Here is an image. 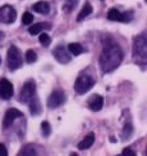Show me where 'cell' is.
<instances>
[{"label":"cell","mask_w":147,"mask_h":156,"mask_svg":"<svg viewBox=\"0 0 147 156\" xmlns=\"http://www.w3.org/2000/svg\"><path fill=\"white\" fill-rule=\"evenodd\" d=\"M124 57L123 49L112 39H107L103 44L102 53L99 55V66L105 74L112 72L121 63Z\"/></svg>","instance_id":"cell-1"},{"label":"cell","mask_w":147,"mask_h":156,"mask_svg":"<svg viewBox=\"0 0 147 156\" xmlns=\"http://www.w3.org/2000/svg\"><path fill=\"white\" fill-rule=\"evenodd\" d=\"M133 59L134 62L145 67L147 63V37L145 34H141L133 40Z\"/></svg>","instance_id":"cell-2"},{"label":"cell","mask_w":147,"mask_h":156,"mask_svg":"<svg viewBox=\"0 0 147 156\" xmlns=\"http://www.w3.org/2000/svg\"><path fill=\"white\" fill-rule=\"evenodd\" d=\"M94 84H95L94 76L89 74H81V75H79L75 84H74V89H75V92L77 94H85L94 87Z\"/></svg>","instance_id":"cell-3"},{"label":"cell","mask_w":147,"mask_h":156,"mask_svg":"<svg viewBox=\"0 0 147 156\" xmlns=\"http://www.w3.org/2000/svg\"><path fill=\"white\" fill-rule=\"evenodd\" d=\"M22 62H23V58H22L21 51L16 45H12L8 49V54H7V63L9 70L10 71L18 70L22 66Z\"/></svg>","instance_id":"cell-4"},{"label":"cell","mask_w":147,"mask_h":156,"mask_svg":"<svg viewBox=\"0 0 147 156\" xmlns=\"http://www.w3.org/2000/svg\"><path fill=\"white\" fill-rule=\"evenodd\" d=\"M36 94V84L34 80H27L20 92V102L21 103H29L31 98Z\"/></svg>","instance_id":"cell-5"},{"label":"cell","mask_w":147,"mask_h":156,"mask_svg":"<svg viewBox=\"0 0 147 156\" xmlns=\"http://www.w3.org/2000/svg\"><path fill=\"white\" fill-rule=\"evenodd\" d=\"M16 18H17V12L12 5L5 4L3 7H0V22L2 23L10 25L16 21Z\"/></svg>","instance_id":"cell-6"},{"label":"cell","mask_w":147,"mask_h":156,"mask_svg":"<svg viewBox=\"0 0 147 156\" xmlns=\"http://www.w3.org/2000/svg\"><path fill=\"white\" fill-rule=\"evenodd\" d=\"M65 101H66V96H65L63 90L56 89V90H53L52 94L49 96L47 105H48L49 108H57V107H59V106L63 105Z\"/></svg>","instance_id":"cell-7"},{"label":"cell","mask_w":147,"mask_h":156,"mask_svg":"<svg viewBox=\"0 0 147 156\" xmlns=\"http://www.w3.org/2000/svg\"><path fill=\"white\" fill-rule=\"evenodd\" d=\"M20 118H23V112H21L18 108H14V107L8 108L3 119V128L4 129H8L9 126L13 125L16 119H20Z\"/></svg>","instance_id":"cell-8"},{"label":"cell","mask_w":147,"mask_h":156,"mask_svg":"<svg viewBox=\"0 0 147 156\" xmlns=\"http://www.w3.org/2000/svg\"><path fill=\"white\" fill-rule=\"evenodd\" d=\"M13 94H14V88L12 83L8 79H5V77L0 79V97L5 99V101H8V99L13 97Z\"/></svg>","instance_id":"cell-9"},{"label":"cell","mask_w":147,"mask_h":156,"mask_svg":"<svg viewBox=\"0 0 147 156\" xmlns=\"http://www.w3.org/2000/svg\"><path fill=\"white\" fill-rule=\"evenodd\" d=\"M53 57L58 61L59 63L65 65V63H69L71 61V54L63 45H58L57 48L53 51Z\"/></svg>","instance_id":"cell-10"},{"label":"cell","mask_w":147,"mask_h":156,"mask_svg":"<svg viewBox=\"0 0 147 156\" xmlns=\"http://www.w3.org/2000/svg\"><path fill=\"white\" fill-rule=\"evenodd\" d=\"M88 107L94 111V112H98V111L102 110L103 107V98L99 94H93L92 97L88 99Z\"/></svg>","instance_id":"cell-11"},{"label":"cell","mask_w":147,"mask_h":156,"mask_svg":"<svg viewBox=\"0 0 147 156\" xmlns=\"http://www.w3.org/2000/svg\"><path fill=\"white\" fill-rule=\"evenodd\" d=\"M52 29V25L48 23V22H39V23H35L34 26H30L29 32L31 35H38L40 32L45 31V30H50Z\"/></svg>","instance_id":"cell-12"},{"label":"cell","mask_w":147,"mask_h":156,"mask_svg":"<svg viewBox=\"0 0 147 156\" xmlns=\"http://www.w3.org/2000/svg\"><path fill=\"white\" fill-rule=\"evenodd\" d=\"M32 10L36 13H40V14H48L49 10H50V5L48 2L41 0V2H38L32 5Z\"/></svg>","instance_id":"cell-13"},{"label":"cell","mask_w":147,"mask_h":156,"mask_svg":"<svg viewBox=\"0 0 147 156\" xmlns=\"http://www.w3.org/2000/svg\"><path fill=\"white\" fill-rule=\"evenodd\" d=\"M29 107H30V114L32 116H36L41 112V105H40V101L36 96H34L31 98V101L29 102Z\"/></svg>","instance_id":"cell-14"},{"label":"cell","mask_w":147,"mask_h":156,"mask_svg":"<svg viewBox=\"0 0 147 156\" xmlns=\"http://www.w3.org/2000/svg\"><path fill=\"white\" fill-rule=\"evenodd\" d=\"M94 139H95L94 133H89V134L84 137L83 141L77 144L79 150H87V148H89V147H92L93 143H94Z\"/></svg>","instance_id":"cell-15"},{"label":"cell","mask_w":147,"mask_h":156,"mask_svg":"<svg viewBox=\"0 0 147 156\" xmlns=\"http://www.w3.org/2000/svg\"><path fill=\"white\" fill-rule=\"evenodd\" d=\"M67 51H69L70 54H72V55H79V54L85 52V48H84L81 44H79V43H71L70 45L67 47Z\"/></svg>","instance_id":"cell-16"},{"label":"cell","mask_w":147,"mask_h":156,"mask_svg":"<svg viewBox=\"0 0 147 156\" xmlns=\"http://www.w3.org/2000/svg\"><path fill=\"white\" fill-rule=\"evenodd\" d=\"M92 12H93V8H92V5H90L89 3H85V5L83 7V9L80 10V13H79V16H77V18H76V21L77 22H80V21H83L85 17H88L89 14H92Z\"/></svg>","instance_id":"cell-17"},{"label":"cell","mask_w":147,"mask_h":156,"mask_svg":"<svg viewBox=\"0 0 147 156\" xmlns=\"http://www.w3.org/2000/svg\"><path fill=\"white\" fill-rule=\"evenodd\" d=\"M107 18L110 21H117V22H121L123 21V14L120 10H117L116 8H112L109 10V13H107Z\"/></svg>","instance_id":"cell-18"},{"label":"cell","mask_w":147,"mask_h":156,"mask_svg":"<svg viewBox=\"0 0 147 156\" xmlns=\"http://www.w3.org/2000/svg\"><path fill=\"white\" fill-rule=\"evenodd\" d=\"M18 156H36V150L31 144H27V146L22 147Z\"/></svg>","instance_id":"cell-19"},{"label":"cell","mask_w":147,"mask_h":156,"mask_svg":"<svg viewBox=\"0 0 147 156\" xmlns=\"http://www.w3.org/2000/svg\"><path fill=\"white\" fill-rule=\"evenodd\" d=\"M132 134H133V125L131 124V122H127V124L124 125L121 137H123V139H128V138H131Z\"/></svg>","instance_id":"cell-20"},{"label":"cell","mask_w":147,"mask_h":156,"mask_svg":"<svg viewBox=\"0 0 147 156\" xmlns=\"http://www.w3.org/2000/svg\"><path fill=\"white\" fill-rule=\"evenodd\" d=\"M25 58H26L27 63H34V62H36V59H38V54L35 51L29 49V51H26V53H25Z\"/></svg>","instance_id":"cell-21"},{"label":"cell","mask_w":147,"mask_h":156,"mask_svg":"<svg viewBox=\"0 0 147 156\" xmlns=\"http://www.w3.org/2000/svg\"><path fill=\"white\" fill-rule=\"evenodd\" d=\"M39 41H40L41 45H44L45 48L50 45V43H52V39L48 34H45V32H40V36H39Z\"/></svg>","instance_id":"cell-22"},{"label":"cell","mask_w":147,"mask_h":156,"mask_svg":"<svg viewBox=\"0 0 147 156\" xmlns=\"http://www.w3.org/2000/svg\"><path fill=\"white\" fill-rule=\"evenodd\" d=\"M50 133H52V126L48 121H43L41 122V134L43 137H49Z\"/></svg>","instance_id":"cell-23"},{"label":"cell","mask_w":147,"mask_h":156,"mask_svg":"<svg viewBox=\"0 0 147 156\" xmlns=\"http://www.w3.org/2000/svg\"><path fill=\"white\" fill-rule=\"evenodd\" d=\"M77 4H79V0H67L66 4H65V7H63V9L66 10V12H71L72 9L76 8Z\"/></svg>","instance_id":"cell-24"},{"label":"cell","mask_w":147,"mask_h":156,"mask_svg":"<svg viewBox=\"0 0 147 156\" xmlns=\"http://www.w3.org/2000/svg\"><path fill=\"white\" fill-rule=\"evenodd\" d=\"M32 21H34V16L30 12L23 13V16H22V23L23 25H31Z\"/></svg>","instance_id":"cell-25"},{"label":"cell","mask_w":147,"mask_h":156,"mask_svg":"<svg viewBox=\"0 0 147 156\" xmlns=\"http://www.w3.org/2000/svg\"><path fill=\"white\" fill-rule=\"evenodd\" d=\"M121 14H123V21L121 22H129V21H132V18H133V12L132 10L125 12V13H121Z\"/></svg>","instance_id":"cell-26"},{"label":"cell","mask_w":147,"mask_h":156,"mask_svg":"<svg viewBox=\"0 0 147 156\" xmlns=\"http://www.w3.org/2000/svg\"><path fill=\"white\" fill-rule=\"evenodd\" d=\"M121 156H137V154H135L132 148L127 147V148H124V150H123V154H121Z\"/></svg>","instance_id":"cell-27"},{"label":"cell","mask_w":147,"mask_h":156,"mask_svg":"<svg viewBox=\"0 0 147 156\" xmlns=\"http://www.w3.org/2000/svg\"><path fill=\"white\" fill-rule=\"evenodd\" d=\"M0 156H8V150L3 143H0Z\"/></svg>","instance_id":"cell-28"},{"label":"cell","mask_w":147,"mask_h":156,"mask_svg":"<svg viewBox=\"0 0 147 156\" xmlns=\"http://www.w3.org/2000/svg\"><path fill=\"white\" fill-rule=\"evenodd\" d=\"M3 39H4V32H3V31H0V41H2Z\"/></svg>","instance_id":"cell-29"},{"label":"cell","mask_w":147,"mask_h":156,"mask_svg":"<svg viewBox=\"0 0 147 156\" xmlns=\"http://www.w3.org/2000/svg\"><path fill=\"white\" fill-rule=\"evenodd\" d=\"M0 63H2V58H0Z\"/></svg>","instance_id":"cell-30"}]
</instances>
